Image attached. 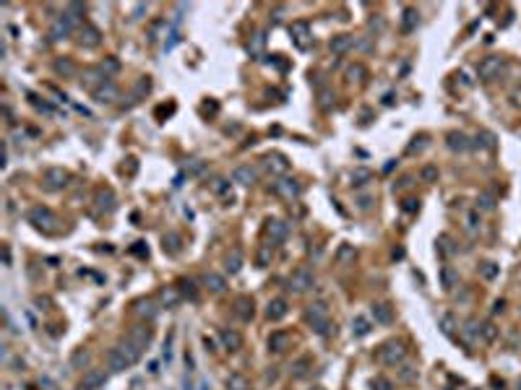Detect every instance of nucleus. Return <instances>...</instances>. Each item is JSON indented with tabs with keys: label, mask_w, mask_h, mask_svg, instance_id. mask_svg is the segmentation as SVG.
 <instances>
[{
	"label": "nucleus",
	"mask_w": 521,
	"mask_h": 390,
	"mask_svg": "<svg viewBox=\"0 0 521 390\" xmlns=\"http://www.w3.org/2000/svg\"><path fill=\"white\" fill-rule=\"evenodd\" d=\"M305 318H308V323L313 325V330H315V333H320V336H329V333H331L329 307H326L324 302H315V304H310V307H308V312H305Z\"/></svg>",
	"instance_id": "2"
},
{
	"label": "nucleus",
	"mask_w": 521,
	"mask_h": 390,
	"mask_svg": "<svg viewBox=\"0 0 521 390\" xmlns=\"http://www.w3.org/2000/svg\"><path fill=\"white\" fill-rule=\"evenodd\" d=\"M290 346V333L284 330H274L268 336V351H276V354H282V351Z\"/></svg>",
	"instance_id": "15"
},
{
	"label": "nucleus",
	"mask_w": 521,
	"mask_h": 390,
	"mask_svg": "<svg viewBox=\"0 0 521 390\" xmlns=\"http://www.w3.org/2000/svg\"><path fill=\"white\" fill-rule=\"evenodd\" d=\"M373 390H393V382H391L388 377L378 375V377L373 380Z\"/></svg>",
	"instance_id": "39"
},
{
	"label": "nucleus",
	"mask_w": 521,
	"mask_h": 390,
	"mask_svg": "<svg viewBox=\"0 0 521 390\" xmlns=\"http://www.w3.org/2000/svg\"><path fill=\"white\" fill-rule=\"evenodd\" d=\"M131 341H133V343H138L141 348H146V346H149V341H151V330H149V328H136V330L131 333Z\"/></svg>",
	"instance_id": "29"
},
{
	"label": "nucleus",
	"mask_w": 521,
	"mask_h": 390,
	"mask_svg": "<svg viewBox=\"0 0 521 390\" xmlns=\"http://www.w3.org/2000/svg\"><path fill=\"white\" fill-rule=\"evenodd\" d=\"M253 299L250 297H240L237 302H235V315L240 318V320H250L253 318Z\"/></svg>",
	"instance_id": "18"
},
{
	"label": "nucleus",
	"mask_w": 521,
	"mask_h": 390,
	"mask_svg": "<svg viewBox=\"0 0 521 390\" xmlns=\"http://www.w3.org/2000/svg\"><path fill=\"white\" fill-rule=\"evenodd\" d=\"M104 380H107L104 369H92V372H86V375H84L81 387H84V390H97V387H102V385H104Z\"/></svg>",
	"instance_id": "16"
},
{
	"label": "nucleus",
	"mask_w": 521,
	"mask_h": 390,
	"mask_svg": "<svg viewBox=\"0 0 521 390\" xmlns=\"http://www.w3.org/2000/svg\"><path fill=\"white\" fill-rule=\"evenodd\" d=\"M263 47V34H256V39H253V52H258Z\"/></svg>",
	"instance_id": "55"
},
{
	"label": "nucleus",
	"mask_w": 521,
	"mask_h": 390,
	"mask_svg": "<svg viewBox=\"0 0 521 390\" xmlns=\"http://www.w3.org/2000/svg\"><path fill=\"white\" fill-rule=\"evenodd\" d=\"M227 387L229 390H250V382H248V377H243V375H229L227 377Z\"/></svg>",
	"instance_id": "27"
},
{
	"label": "nucleus",
	"mask_w": 521,
	"mask_h": 390,
	"mask_svg": "<svg viewBox=\"0 0 521 390\" xmlns=\"http://www.w3.org/2000/svg\"><path fill=\"white\" fill-rule=\"evenodd\" d=\"M310 390H324V387H320V385H315V387H310Z\"/></svg>",
	"instance_id": "58"
},
{
	"label": "nucleus",
	"mask_w": 521,
	"mask_h": 390,
	"mask_svg": "<svg viewBox=\"0 0 521 390\" xmlns=\"http://www.w3.org/2000/svg\"><path fill=\"white\" fill-rule=\"evenodd\" d=\"M373 318H375V323H381V325H391L393 323V309H391V304H383V302H378V304H373Z\"/></svg>",
	"instance_id": "14"
},
{
	"label": "nucleus",
	"mask_w": 521,
	"mask_h": 390,
	"mask_svg": "<svg viewBox=\"0 0 521 390\" xmlns=\"http://www.w3.org/2000/svg\"><path fill=\"white\" fill-rule=\"evenodd\" d=\"M219 338H222L224 348H229V351H237L240 346H243V336H240L237 330H232V328H222Z\"/></svg>",
	"instance_id": "17"
},
{
	"label": "nucleus",
	"mask_w": 521,
	"mask_h": 390,
	"mask_svg": "<svg viewBox=\"0 0 521 390\" xmlns=\"http://www.w3.org/2000/svg\"><path fill=\"white\" fill-rule=\"evenodd\" d=\"M482 276H485V279H495V276H498V265H495V263H485V265H482Z\"/></svg>",
	"instance_id": "44"
},
{
	"label": "nucleus",
	"mask_w": 521,
	"mask_h": 390,
	"mask_svg": "<svg viewBox=\"0 0 521 390\" xmlns=\"http://www.w3.org/2000/svg\"><path fill=\"white\" fill-rule=\"evenodd\" d=\"M352 47H354V36H349V34H339V36L331 39V52L334 55H347Z\"/></svg>",
	"instance_id": "13"
},
{
	"label": "nucleus",
	"mask_w": 521,
	"mask_h": 390,
	"mask_svg": "<svg viewBox=\"0 0 521 390\" xmlns=\"http://www.w3.org/2000/svg\"><path fill=\"white\" fill-rule=\"evenodd\" d=\"M308 364H310L308 359H300V362H297V364L292 367V369H295V377H302V375H305V367H308Z\"/></svg>",
	"instance_id": "49"
},
{
	"label": "nucleus",
	"mask_w": 521,
	"mask_h": 390,
	"mask_svg": "<svg viewBox=\"0 0 521 390\" xmlns=\"http://www.w3.org/2000/svg\"><path fill=\"white\" fill-rule=\"evenodd\" d=\"M399 377H402L404 382H415L417 380V369L415 367H402V369H399Z\"/></svg>",
	"instance_id": "41"
},
{
	"label": "nucleus",
	"mask_w": 521,
	"mask_h": 390,
	"mask_svg": "<svg viewBox=\"0 0 521 390\" xmlns=\"http://www.w3.org/2000/svg\"><path fill=\"white\" fill-rule=\"evenodd\" d=\"M420 177H422V182H435L438 180V167H422Z\"/></svg>",
	"instance_id": "40"
},
{
	"label": "nucleus",
	"mask_w": 521,
	"mask_h": 390,
	"mask_svg": "<svg viewBox=\"0 0 521 390\" xmlns=\"http://www.w3.org/2000/svg\"><path fill=\"white\" fill-rule=\"evenodd\" d=\"M204 284H206V289H209L211 294H222L224 286H227L224 276H219V273H206V276H204Z\"/></svg>",
	"instance_id": "22"
},
{
	"label": "nucleus",
	"mask_w": 521,
	"mask_h": 390,
	"mask_svg": "<svg viewBox=\"0 0 521 390\" xmlns=\"http://www.w3.org/2000/svg\"><path fill=\"white\" fill-rule=\"evenodd\" d=\"M266 234L274 242H282V240H287V234H290V224L282 221V219H268L266 221Z\"/></svg>",
	"instance_id": "8"
},
{
	"label": "nucleus",
	"mask_w": 521,
	"mask_h": 390,
	"mask_svg": "<svg viewBox=\"0 0 521 390\" xmlns=\"http://www.w3.org/2000/svg\"><path fill=\"white\" fill-rule=\"evenodd\" d=\"M211 192H217V195H224V192H229V180H224V177H217V180L211 182Z\"/></svg>",
	"instance_id": "37"
},
{
	"label": "nucleus",
	"mask_w": 521,
	"mask_h": 390,
	"mask_svg": "<svg viewBox=\"0 0 521 390\" xmlns=\"http://www.w3.org/2000/svg\"><path fill=\"white\" fill-rule=\"evenodd\" d=\"M313 286V273L302 265V268H297L292 276L287 279V289L290 291H295V294H302V291H308Z\"/></svg>",
	"instance_id": "5"
},
{
	"label": "nucleus",
	"mask_w": 521,
	"mask_h": 390,
	"mask_svg": "<svg viewBox=\"0 0 521 390\" xmlns=\"http://www.w3.org/2000/svg\"><path fill=\"white\" fill-rule=\"evenodd\" d=\"M274 192L282 195L284 201H295L297 195H300V185H297L295 180H279V182L274 185Z\"/></svg>",
	"instance_id": "10"
},
{
	"label": "nucleus",
	"mask_w": 521,
	"mask_h": 390,
	"mask_svg": "<svg viewBox=\"0 0 521 390\" xmlns=\"http://www.w3.org/2000/svg\"><path fill=\"white\" fill-rule=\"evenodd\" d=\"M503 70H506V63H503V57H498V55L485 57L482 63H479V68H477V73H479V78H482V81H495V78H500Z\"/></svg>",
	"instance_id": "3"
},
{
	"label": "nucleus",
	"mask_w": 521,
	"mask_h": 390,
	"mask_svg": "<svg viewBox=\"0 0 521 390\" xmlns=\"http://www.w3.org/2000/svg\"><path fill=\"white\" fill-rule=\"evenodd\" d=\"M417 24H420V13H417L415 8H407V11H404V26H402V29L409 34V31L417 29Z\"/></svg>",
	"instance_id": "28"
},
{
	"label": "nucleus",
	"mask_w": 521,
	"mask_h": 390,
	"mask_svg": "<svg viewBox=\"0 0 521 390\" xmlns=\"http://www.w3.org/2000/svg\"><path fill=\"white\" fill-rule=\"evenodd\" d=\"M268 260H271V245H266V247L258 250V265H266Z\"/></svg>",
	"instance_id": "45"
},
{
	"label": "nucleus",
	"mask_w": 521,
	"mask_h": 390,
	"mask_svg": "<svg viewBox=\"0 0 521 390\" xmlns=\"http://www.w3.org/2000/svg\"><path fill=\"white\" fill-rule=\"evenodd\" d=\"M256 177H258V174H256V169H253V167H248V164H245V167H237V169H235V174H232V180H235V182H240V185H253V182H256Z\"/></svg>",
	"instance_id": "20"
},
{
	"label": "nucleus",
	"mask_w": 521,
	"mask_h": 390,
	"mask_svg": "<svg viewBox=\"0 0 521 390\" xmlns=\"http://www.w3.org/2000/svg\"><path fill=\"white\" fill-rule=\"evenodd\" d=\"M29 221H31L34 226H39V229H45V231H52L55 224H58V216H55L50 208H45V206H34V208L29 211Z\"/></svg>",
	"instance_id": "4"
},
{
	"label": "nucleus",
	"mask_w": 521,
	"mask_h": 390,
	"mask_svg": "<svg viewBox=\"0 0 521 390\" xmlns=\"http://www.w3.org/2000/svg\"><path fill=\"white\" fill-rule=\"evenodd\" d=\"M68 172L65 169H60V167H50L47 172H45V187L47 190H63L65 185H68Z\"/></svg>",
	"instance_id": "6"
},
{
	"label": "nucleus",
	"mask_w": 521,
	"mask_h": 390,
	"mask_svg": "<svg viewBox=\"0 0 521 390\" xmlns=\"http://www.w3.org/2000/svg\"><path fill=\"white\" fill-rule=\"evenodd\" d=\"M180 297H183V294H180L175 286H167V289H162V291H159V299H162V304H165V307H175V304L180 302Z\"/></svg>",
	"instance_id": "24"
},
{
	"label": "nucleus",
	"mask_w": 521,
	"mask_h": 390,
	"mask_svg": "<svg viewBox=\"0 0 521 390\" xmlns=\"http://www.w3.org/2000/svg\"><path fill=\"white\" fill-rule=\"evenodd\" d=\"M136 312H138L141 318L154 320V318H156V304H154V302H149V299H141V302L136 304Z\"/></svg>",
	"instance_id": "26"
},
{
	"label": "nucleus",
	"mask_w": 521,
	"mask_h": 390,
	"mask_svg": "<svg viewBox=\"0 0 521 390\" xmlns=\"http://www.w3.org/2000/svg\"><path fill=\"white\" fill-rule=\"evenodd\" d=\"M97 208L104 211V213L115 211V195H112V190H99L97 192Z\"/></svg>",
	"instance_id": "21"
},
{
	"label": "nucleus",
	"mask_w": 521,
	"mask_h": 390,
	"mask_svg": "<svg viewBox=\"0 0 521 390\" xmlns=\"http://www.w3.org/2000/svg\"><path fill=\"white\" fill-rule=\"evenodd\" d=\"M511 102H513V107H521V86H516L511 91Z\"/></svg>",
	"instance_id": "52"
},
{
	"label": "nucleus",
	"mask_w": 521,
	"mask_h": 390,
	"mask_svg": "<svg viewBox=\"0 0 521 390\" xmlns=\"http://www.w3.org/2000/svg\"><path fill=\"white\" fill-rule=\"evenodd\" d=\"M224 268H227L229 276L240 273V268H243V252H240V250H232V252L227 255V260H224Z\"/></svg>",
	"instance_id": "23"
},
{
	"label": "nucleus",
	"mask_w": 521,
	"mask_h": 390,
	"mask_svg": "<svg viewBox=\"0 0 521 390\" xmlns=\"http://www.w3.org/2000/svg\"><path fill=\"white\" fill-rule=\"evenodd\" d=\"M352 333H354V336H368V333H370V323H368L365 318H354Z\"/></svg>",
	"instance_id": "34"
},
{
	"label": "nucleus",
	"mask_w": 521,
	"mask_h": 390,
	"mask_svg": "<svg viewBox=\"0 0 521 390\" xmlns=\"http://www.w3.org/2000/svg\"><path fill=\"white\" fill-rule=\"evenodd\" d=\"M440 325H443V330H446V333H451V330H454V318H451V315H446L443 320H440Z\"/></svg>",
	"instance_id": "53"
},
{
	"label": "nucleus",
	"mask_w": 521,
	"mask_h": 390,
	"mask_svg": "<svg viewBox=\"0 0 521 390\" xmlns=\"http://www.w3.org/2000/svg\"><path fill=\"white\" fill-rule=\"evenodd\" d=\"M420 208V201H415V198H409V201H404V211L407 213H415Z\"/></svg>",
	"instance_id": "50"
},
{
	"label": "nucleus",
	"mask_w": 521,
	"mask_h": 390,
	"mask_svg": "<svg viewBox=\"0 0 521 390\" xmlns=\"http://www.w3.org/2000/svg\"><path fill=\"white\" fill-rule=\"evenodd\" d=\"M357 203H360V208H365V211H368V208H370V203H373V201H370V198H360V201H357Z\"/></svg>",
	"instance_id": "57"
},
{
	"label": "nucleus",
	"mask_w": 521,
	"mask_h": 390,
	"mask_svg": "<svg viewBox=\"0 0 521 390\" xmlns=\"http://www.w3.org/2000/svg\"><path fill=\"white\" fill-rule=\"evenodd\" d=\"M354 75H365V68H363V65H354V68L349 70V78H354Z\"/></svg>",
	"instance_id": "56"
},
{
	"label": "nucleus",
	"mask_w": 521,
	"mask_h": 390,
	"mask_svg": "<svg viewBox=\"0 0 521 390\" xmlns=\"http://www.w3.org/2000/svg\"><path fill=\"white\" fill-rule=\"evenodd\" d=\"M349 258H354V250H352V247H347V245H344V247H342V250H339V260H349Z\"/></svg>",
	"instance_id": "51"
},
{
	"label": "nucleus",
	"mask_w": 521,
	"mask_h": 390,
	"mask_svg": "<svg viewBox=\"0 0 521 390\" xmlns=\"http://www.w3.org/2000/svg\"><path fill=\"white\" fill-rule=\"evenodd\" d=\"M287 312H290V307H287V299H271L268 302V309H266V318L271 320V323H279L282 318H287Z\"/></svg>",
	"instance_id": "9"
},
{
	"label": "nucleus",
	"mask_w": 521,
	"mask_h": 390,
	"mask_svg": "<svg viewBox=\"0 0 521 390\" xmlns=\"http://www.w3.org/2000/svg\"><path fill=\"white\" fill-rule=\"evenodd\" d=\"M404 359H407V348H404L402 341L391 338V341L381 343V348H378V362H381V364H386V367H396V364H402Z\"/></svg>",
	"instance_id": "1"
},
{
	"label": "nucleus",
	"mask_w": 521,
	"mask_h": 390,
	"mask_svg": "<svg viewBox=\"0 0 521 390\" xmlns=\"http://www.w3.org/2000/svg\"><path fill=\"white\" fill-rule=\"evenodd\" d=\"M73 29V16L70 13H63L60 18H55V24L50 26V39H55V42H60V39H65Z\"/></svg>",
	"instance_id": "7"
},
{
	"label": "nucleus",
	"mask_w": 521,
	"mask_h": 390,
	"mask_svg": "<svg viewBox=\"0 0 521 390\" xmlns=\"http://www.w3.org/2000/svg\"><path fill=\"white\" fill-rule=\"evenodd\" d=\"M78 42H81L84 47H97L102 42V31L92 24H84L81 26V36H78Z\"/></svg>",
	"instance_id": "12"
},
{
	"label": "nucleus",
	"mask_w": 521,
	"mask_h": 390,
	"mask_svg": "<svg viewBox=\"0 0 521 390\" xmlns=\"http://www.w3.org/2000/svg\"><path fill=\"white\" fill-rule=\"evenodd\" d=\"M425 141H427V138H425V135H420V138H415V143H412V146H409V153H417V151H422V148H425Z\"/></svg>",
	"instance_id": "47"
},
{
	"label": "nucleus",
	"mask_w": 521,
	"mask_h": 390,
	"mask_svg": "<svg viewBox=\"0 0 521 390\" xmlns=\"http://www.w3.org/2000/svg\"><path fill=\"white\" fill-rule=\"evenodd\" d=\"M99 70H102V73H104V70H117V60H104ZM104 75H107V73H104Z\"/></svg>",
	"instance_id": "54"
},
{
	"label": "nucleus",
	"mask_w": 521,
	"mask_h": 390,
	"mask_svg": "<svg viewBox=\"0 0 521 390\" xmlns=\"http://www.w3.org/2000/svg\"><path fill=\"white\" fill-rule=\"evenodd\" d=\"M440 252H443V255H451V252H454V247H451V237H446V234L440 237Z\"/></svg>",
	"instance_id": "46"
},
{
	"label": "nucleus",
	"mask_w": 521,
	"mask_h": 390,
	"mask_svg": "<svg viewBox=\"0 0 521 390\" xmlns=\"http://www.w3.org/2000/svg\"><path fill=\"white\" fill-rule=\"evenodd\" d=\"M479 336H482L485 341H495L498 338V328L493 323H482V325H479Z\"/></svg>",
	"instance_id": "35"
},
{
	"label": "nucleus",
	"mask_w": 521,
	"mask_h": 390,
	"mask_svg": "<svg viewBox=\"0 0 521 390\" xmlns=\"http://www.w3.org/2000/svg\"><path fill=\"white\" fill-rule=\"evenodd\" d=\"M55 70L63 73V75H73V63H68V60H58V63H55Z\"/></svg>",
	"instance_id": "42"
},
{
	"label": "nucleus",
	"mask_w": 521,
	"mask_h": 390,
	"mask_svg": "<svg viewBox=\"0 0 521 390\" xmlns=\"http://www.w3.org/2000/svg\"><path fill=\"white\" fill-rule=\"evenodd\" d=\"M180 286H183V294H185V297H190V299H198V291L193 289V281H185V279H183V281H180Z\"/></svg>",
	"instance_id": "43"
},
{
	"label": "nucleus",
	"mask_w": 521,
	"mask_h": 390,
	"mask_svg": "<svg viewBox=\"0 0 521 390\" xmlns=\"http://www.w3.org/2000/svg\"><path fill=\"white\" fill-rule=\"evenodd\" d=\"M370 177H373V172H370V169H363V167H360V169H354V172H352V185H357V187H360V185H365Z\"/></svg>",
	"instance_id": "33"
},
{
	"label": "nucleus",
	"mask_w": 521,
	"mask_h": 390,
	"mask_svg": "<svg viewBox=\"0 0 521 390\" xmlns=\"http://www.w3.org/2000/svg\"><path fill=\"white\" fill-rule=\"evenodd\" d=\"M446 141H448V148L451 151H469V138L464 135V133H459V130H451L448 135H446Z\"/></svg>",
	"instance_id": "19"
},
{
	"label": "nucleus",
	"mask_w": 521,
	"mask_h": 390,
	"mask_svg": "<svg viewBox=\"0 0 521 390\" xmlns=\"http://www.w3.org/2000/svg\"><path fill=\"white\" fill-rule=\"evenodd\" d=\"M440 279H443V286H446V289H454V286L459 284V273H456L454 268L446 265L443 270H440Z\"/></svg>",
	"instance_id": "31"
},
{
	"label": "nucleus",
	"mask_w": 521,
	"mask_h": 390,
	"mask_svg": "<svg viewBox=\"0 0 521 390\" xmlns=\"http://www.w3.org/2000/svg\"><path fill=\"white\" fill-rule=\"evenodd\" d=\"M266 167L271 174H287L290 172V162L284 153H268L266 156Z\"/></svg>",
	"instance_id": "11"
},
{
	"label": "nucleus",
	"mask_w": 521,
	"mask_h": 390,
	"mask_svg": "<svg viewBox=\"0 0 521 390\" xmlns=\"http://www.w3.org/2000/svg\"><path fill=\"white\" fill-rule=\"evenodd\" d=\"M149 89H151V81H149V78H141V81H138V89H136V96H138V94H149Z\"/></svg>",
	"instance_id": "48"
},
{
	"label": "nucleus",
	"mask_w": 521,
	"mask_h": 390,
	"mask_svg": "<svg viewBox=\"0 0 521 390\" xmlns=\"http://www.w3.org/2000/svg\"><path fill=\"white\" fill-rule=\"evenodd\" d=\"M115 96H117V89H115L110 81L94 91V99H97V102H115Z\"/></svg>",
	"instance_id": "25"
},
{
	"label": "nucleus",
	"mask_w": 521,
	"mask_h": 390,
	"mask_svg": "<svg viewBox=\"0 0 521 390\" xmlns=\"http://www.w3.org/2000/svg\"><path fill=\"white\" fill-rule=\"evenodd\" d=\"M165 250L172 252V255L180 252V237H177V234H167V237H165Z\"/></svg>",
	"instance_id": "36"
},
{
	"label": "nucleus",
	"mask_w": 521,
	"mask_h": 390,
	"mask_svg": "<svg viewBox=\"0 0 521 390\" xmlns=\"http://www.w3.org/2000/svg\"><path fill=\"white\" fill-rule=\"evenodd\" d=\"M292 34H295V39H297L300 45H305V39L310 36V26H308L305 21H295V24H292Z\"/></svg>",
	"instance_id": "30"
},
{
	"label": "nucleus",
	"mask_w": 521,
	"mask_h": 390,
	"mask_svg": "<svg viewBox=\"0 0 521 390\" xmlns=\"http://www.w3.org/2000/svg\"><path fill=\"white\" fill-rule=\"evenodd\" d=\"M477 208H479V211H493V208H495V195H493V192H479Z\"/></svg>",
	"instance_id": "32"
},
{
	"label": "nucleus",
	"mask_w": 521,
	"mask_h": 390,
	"mask_svg": "<svg viewBox=\"0 0 521 390\" xmlns=\"http://www.w3.org/2000/svg\"><path fill=\"white\" fill-rule=\"evenodd\" d=\"M318 104L324 107V109H329V107L334 104V91H331V89H324V91L318 94Z\"/></svg>",
	"instance_id": "38"
}]
</instances>
